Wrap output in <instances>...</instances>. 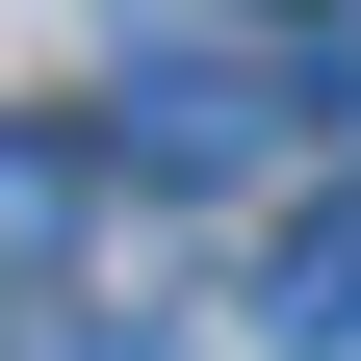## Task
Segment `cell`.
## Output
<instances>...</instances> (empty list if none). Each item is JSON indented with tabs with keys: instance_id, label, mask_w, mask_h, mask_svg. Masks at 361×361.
<instances>
[{
	"instance_id": "obj_1",
	"label": "cell",
	"mask_w": 361,
	"mask_h": 361,
	"mask_svg": "<svg viewBox=\"0 0 361 361\" xmlns=\"http://www.w3.org/2000/svg\"><path fill=\"white\" fill-rule=\"evenodd\" d=\"M104 155H129V180H258V155H284V78H258V52H207V26H129Z\"/></svg>"
},
{
	"instance_id": "obj_2",
	"label": "cell",
	"mask_w": 361,
	"mask_h": 361,
	"mask_svg": "<svg viewBox=\"0 0 361 361\" xmlns=\"http://www.w3.org/2000/svg\"><path fill=\"white\" fill-rule=\"evenodd\" d=\"M78 207H104V129L0 104V284H52V258H78Z\"/></svg>"
},
{
	"instance_id": "obj_3",
	"label": "cell",
	"mask_w": 361,
	"mask_h": 361,
	"mask_svg": "<svg viewBox=\"0 0 361 361\" xmlns=\"http://www.w3.org/2000/svg\"><path fill=\"white\" fill-rule=\"evenodd\" d=\"M258 336H284V361H361V180H336V207H284V258H258Z\"/></svg>"
},
{
	"instance_id": "obj_4",
	"label": "cell",
	"mask_w": 361,
	"mask_h": 361,
	"mask_svg": "<svg viewBox=\"0 0 361 361\" xmlns=\"http://www.w3.org/2000/svg\"><path fill=\"white\" fill-rule=\"evenodd\" d=\"M0 361H155V310H129V336H104V310H52V336H0Z\"/></svg>"
},
{
	"instance_id": "obj_5",
	"label": "cell",
	"mask_w": 361,
	"mask_h": 361,
	"mask_svg": "<svg viewBox=\"0 0 361 361\" xmlns=\"http://www.w3.org/2000/svg\"><path fill=\"white\" fill-rule=\"evenodd\" d=\"M284 104H336V129H361V26H310V52H284Z\"/></svg>"
},
{
	"instance_id": "obj_6",
	"label": "cell",
	"mask_w": 361,
	"mask_h": 361,
	"mask_svg": "<svg viewBox=\"0 0 361 361\" xmlns=\"http://www.w3.org/2000/svg\"><path fill=\"white\" fill-rule=\"evenodd\" d=\"M129 26H207V0H129Z\"/></svg>"
}]
</instances>
